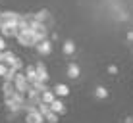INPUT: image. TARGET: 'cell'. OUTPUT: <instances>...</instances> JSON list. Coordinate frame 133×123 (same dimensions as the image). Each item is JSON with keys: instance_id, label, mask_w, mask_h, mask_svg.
Returning <instances> with one entry per match:
<instances>
[{"instance_id": "obj_30", "label": "cell", "mask_w": 133, "mask_h": 123, "mask_svg": "<svg viewBox=\"0 0 133 123\" xmlns=\"http://www.w3.org/2000/svg\"><path fill=\"white\" fill-rule=\"evenodd\" d=\"M125 123H133V117L129 115V117H125Z\"/></svg>"}, {"instance_id": "obj_10", "label": "cell", "mask_w": 133, "mask_h": 123, "mask_svg": "<svg viewBox=\"0 0 133 123\" xmlns=\"http://www.w3.org/2000/svg\"><path fill=\"white\" fill-rule=\"evenodd\" d=\"M27 102L29 104H35V106H39L41 104V92H37L35 89H27Z\"/></svg>"}, {"instance_id": "obj_12", "label": "cell", "mask_w": 133, "mask_h": 123, "mask_svg": "<svg viewBox=\"0 0 133 123\" xmlns=\"http://www.w3.org/2000/svg\"><path fill=\"white\" fill-rule=\"evenodd\" d=\"M27 27H29L31 31H37V33H48L46 25H44V23H39V21H35V19H29Z\"/></svg>"}, {"instance_id": "obj_4", "label": "cell", "mask_w": 133, "mask_h": 123, "mask_svg": "<svg viewBox=\"0 0 133 123\" xmlns=\"http://www.w3.org/2000/svg\"><path fill=\"white\" fill-rule=\"evenodd\" d=\"M35 48H37V52H39L41 56H48V54H52V42H50L48 39H44V40H41L39 44H35Z\"/></svg>"}, {"instance_id": "obj_16", "label": "cell", "mask_w": 133, "mask_h": 123, "mask_svg": "<svg viewBox=\"0 0 133 123\" xmlns=\"http://www.w3.org/2000/svg\"><path fill=\"white\" fill-rule=\"evenodd\" d=\"M62 52L66 54V56H71V54L75 52V44H73V40H66V42H64Z\"/></svg>"}, {"instance_id": "obj_6", "label": "cell", "mask_w": 133, "mask_h": 123, "mask_svg": "<svg viewBox=\"0 0 133 123\" xmlns=\"http://www.w3.org/2000/svg\"><path fill=\"white\" fill-rule=\"evenodd\" d=\"M35 71H37V81H43V83L48 81V71H46V66L43 62H39L35 66Z\"/></svg>"}, {"instance_id": "obj_27", "label": "cell", "mask_w": 133, "mask_h": 123, "mask_svg": "<svg viewBox=\"0 0 133 123\" xmlns=\"http://www.w3.org/2000/svg\"><path fill=\"white\" fill-rule=\"evenodd\" d=\"M6 69H8V66H4V63H0V77H2L4 73H6Z\"/></svg>"}, {"instance_id": "obj_26", "label": "cell", "mask_w": 133, "mask_h": 123, "mask_svg": "<svg viewBox=\"0 0 133 123\" xmlns=\"http://www.w3.org/2000/svg\"><path fill=\"white\" fill-rule=\"evenodd\" d=\"M2 50H6V40H4V37L0 35V52H2Z\"/></svg>"}, {"instance_id": "obj_7", "label": "cell", "mask_w": 133, "mask_h": 123, "mask_svg": "<svg viewBox=\"0 0 133 123\" xmlns=\"http://www.w3.org/2000/svg\"><path fill=\"white\" fill-rule=\"evenodd\" d=\"M48 108H50V112L58 113V115H62V113H66V106H64V102H62L60 98H54L52 102L48 104Z\"/></svg>"}, {"instance_id": "obj_9", "label": "cell", "mask_w": 133, "mask_h": 123, "mask_svg": "<svg viewBox=\"0 0 133 123\" xmlns=\"http://www.w3.org/2000/svg\"><path fill=\"white\" fill-rule=\"evenodd\" d=\"M66 73H68L70 79H77V77L81 75V69H79V66H77V63L70 62V63H68V67H66Z\"/></svg>"}, {"instance_id": "obj_20", "label": "cell", "mask_w": 133, "mask_h": 123, "mask_svg": "<svg viewBox=\"0 0 133 123\" xmlns=\"http://www.w3.org/2000/svg\"><path fill=\"white\" fill-rule=\"evenodd\" d=\"M95 96H97L98 100H104V98H108V90L104 89L102 85H98L97 89H95Z\"/></svg>"}, {"instance_id": "obj_29", "label": "cell", "mask_w": 133, "mask_h": 123, "mask_svg": "<svg viewBox=\"0 0 133 123\" xmlns=\"http://www.w3.org/2000/svg\"><path fill=\"white\" fill-rule=\"evenodd\" d=\"M127 40H133V31H129V33H127Z\"/></svg>"}, {"instance_id": "obj_17", "label": "cell", "mask_w": 133, "mask_h": 123, "mask_svg": "<svg viewBox=\"0 0 133 123\" xmlns=\"http://www.w3.org/2000/svg\"><path fill=\"white\" fill-rule=\"evenodd\" d=\"M33 19H35V21H39V23H44V21L48 19V10H41V12L33 13Z\"/></svg>"}, {"instance_id": "obj_28", "label": "cell", "mask_w": 133, "mask_h": 123, "mask_svg": "<svg viewBox=\"0 0 133 123\" xmlns=\"http://www.w3.org/2000/svg\"><path fill=\"white\" fill-rule=\"evenodd\" d=\"M120 19H122V21H125V19H127V13H125V12H122V16H120Z\"/></svg>"}, {"instance_id": "obj_1", "label": "cell", "mask_w": 133, "mask_h": 123, "mask_svg": "<svg viewBox=\"0 0 133 123\" xmlns=\"http://www.w3.org/2000/svg\"><path fill=\"white\" fill-rule=\"evenodd\" d=\"M29 81L25 79V75L21 73V71H17L16 77H14V89L17 90V92H27V89H29Z\"/></svg>"}, {"instance_id": "obj_15", "label": "cell", "mask_w": 133, "mask_h": 123, "mask_svg": "<svg viewBox=\"0 0 133 123\" xmlns=\"http://www.w3.org/2000/svg\"><path fill=\"white\" fill-rule=\"evenodd\" d=\"M54 98H56V94H54V90H50V89H46L44 92H41V102H44V104H50Z\"/></svg>"}, {"instance_id": "obj_18", "label": "cell", "mask_w": 133, "mask_h": 123, "mask_svg": "<svg viewBox=\"0 0 133 123\" xmlns=\"http://www.w3.org/2000/svg\"><path fill=\"white\" fill-rule=\"evenodd\" d=\"M2 90H4V98H12V94L16 92L14 83H4V85H2Z\"/></svg>"}, {"instance_id": "obj_13", "label": "cell", "mask_w": 133, "mask_h": 123, "mask_svg": "<svg viewBox=\"0 0 133 123\" xmlns=\"http://www.w3.org/2000/svg\"><path fill=\"white\" fill-rule=\"evenodd\" d=\"M14 60H16V54H12L10 50H2V63H4V66L10 67L14 63Z\"/></svg>"}, {"instance_id": "obj_19", "label": "cell", "mask_w": 133, "mask_h": 123, "mask_svg": "<svg viewBox=\"0 0 133 123\" xmlns=\"http://www.w3.org/2000/svg\"><path fill=\"white\" fill-rule=\"evenodd\" d=\"M16 73H17L16 69H12V67H8V69H6V73L2 75L4 83H14V77H16Z\"/></svg>"}, {"instance_id": "obj_5", "label": "cell", "mask_w": 133, "mask_h": 123, "mask_svg": "<svg viewBox=\"0 0 133 123\" xmlns=\"http://www.w3.org/2000/svg\"><path fill=\"white\" fill-rule=\"evenodd\" d=\"M19 16L21 13H17V12H2L0 13V23H14L16 25L17 19H19Z\"/></svg>"}, {"instance_id": "obj_24", "label": "cell", "mask_w": 133, "mask_h": 123, "mask_svg": "<svg viewBox=\"0 0 133 123\" xmlns=\"http://www.w3.org/2000/svg\"><path fill=\"white\" fill-rule=\"evenodd\" d=\"M10 67H12V69H16V71H21V69H23V63H21V60L16 56V60H14V63H12Z\"/></svg>"}, {"instance_id": "obj_31", "label": "cell", "mask_w": 133, "mask_h": 123, "mask_svg": "<svg viewBox=\"0 0 133 123\" xmlns=\"http://www.w3.org/2000/svg\"><path fill=\"white\" fill-rule=\"evenodd\" d=\"M0 63H2V52H0Z\"/></svg>"}, {"instance_id": "obj_22", "label": "cell", "mask_w": 133, "mask_h": 123, "mask_svg": "<svg viewBox=\"0 0 133 123\" xmlns=\"http://www.w3.org/2000/svg\"><path fill=\"white\" fill-rule=\"evenodd\" d=\"M31 89H35L37 92H44L48 86H46V83H43V81H33V83H31Z\"/></svg>"}, {"instance_id": "obj_25", "label": "cell", "mask_w": 133, "mask_h": 123, "mask_svg": "<svg viewBox=\"0 0 133 123\" xmlns=\"http://www.w3.org/2000/svg\"><path fill=\"white\" fill-rule=\"evenodd\" d=\"M108 73L110 75H118V66H114V63H112V66H108Z\"/></svg>"}, {"instance_id": "obj_2", "label": "cell", "mask_w": 133, "mask_h": 123, "mask_svg": "<svg viewBox=\"0 0 133 123\" xmlns=\"http://www.w3.org/2000/svg\"><path fill=\"white\" fill-rule=\"evenodd\" d=\"M16 39H17V42H19L21 46H33V42H31V29H29V27L23 29V31H19V33L16 35Z\"/></svg>"}, {"instance_id": "obj_3", "label": "cell", "mask_w": 133, "mask_h": 123, "mask_svg": "<svg viewBox=\"0 0 133 123\" xmlns=\"http://www.w3.org/2000/svg\"><path fill=\"white\" fill-rule=\"evenodd\" d=\"M17 33H19V31H17V27L14 23H0V35H2V37H14L16 39Z\"/></svg>"}, {"instance_id": "obj_14", "label": "cell", "mask_w": 133, "mask_h": 123, "mask_svg": "<svg viewBox=\"0 0 133 123\" xmlns=\"http://www.w3.org/2000/svg\"><path fill=\"white\" fill-rule=\"evenodd\" d=\"M23 75H25V79L29 81V85L33 83V81H37V71H35V66H27Z\"/></svg>"}, {"instance_id": "obj_8", "label": "cell", "mask_w": 133, "mask_h": 123, "mask_svg": "<svg viewBox=\"0 0 133 123\" xmlns=\"http://www.w3.org/2000/svg\"><path fill=\"white\" fill-rule=\"evenodd\" d=\"M25 123H44V117L39 113V110H35V112H27V115H25Z\"/></svg>"}, {"instance_id": "obj_23", "label": "cell", "mask_w": 133, "mask_h": 123, "mask_svg": "<svg viewBox=\"0 0 133 123\" xmlns=\"http://www.w3.org/2000/svg\"><path fill=\"white\" fill-rule=\"evenodd\" d=\"M44 123H58V113H54V112H48V113H44Z\"/></svg>"}, {"instance_id": "obj_11", "label": "cell", "mask_w": 133, "mask_h": 123, "mask_svg": "<svg viewBox=\"0 0 133 123\" xmlns=\"http://www.w3.org/2000/svg\"><path fill=\"white\" fill-rule=\"evenodd\" d=\"M54 94H56V98H64L70 94V86H68L66 83H58L56 86H54Z\"/></svg>"}, {"instance_id": "obj_21", "label": "cell", "mask_w": 133, "mask_h": 123, "mask_svg": "<svg viewBox=\"0 0 133 123\" xmlns=\"http://www.w3.org/2000/svg\"><path fill=\"white\" fill-rule=\"evenodd\" d=\"M12 100L16 104H19V106H23V104H25V92H17V90H16V92L12 94Z\"/></svg>"}]
</instances>
